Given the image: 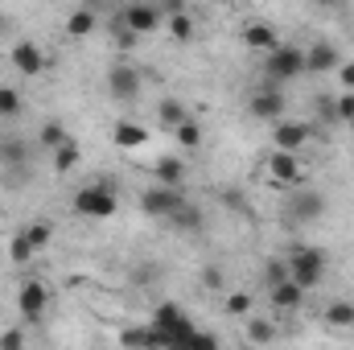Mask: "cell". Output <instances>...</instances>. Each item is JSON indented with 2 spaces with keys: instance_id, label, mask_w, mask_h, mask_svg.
Listing matches in <instances>:
<instances>
[{
  "instance_id": "277c9868",
  "label": "cell",
  "mask_w": 354,
  "mask_h": 350,
  "mask_svg": "<svg viewBox=\"0 0 354 350\" xmlns=\"http://www.w3.org/2000/svg\"><path fill=\"white\" fill-rule=\"evenodd\" d=\"M305 75V50L301 46H276V50H268V79L276 83V87H284V83H297Z\"/></svg>"
},
{
  "instance_id": "d6a6232c",
  "label": "cell",
  "mask_w": 354,
  "mask_h": 350,
  "mask_svg": "<svg viewBox=\"0 0 354 350\" xmlns=\"http://www.w3.org/2000/svg\"><path fill=\"white\" fill-rule=\"evenodd\" d=\"M218 202H223V206H227V210H235V214H248V219H252V214H256V210H252V202H248V198H243V194H239V190H231V185H227V190H223V194H218Z\"/></svg>"
},
{
  "instance_id": "e575fe53",
  "label": "cell",
  "mask_w": 354,
  "mask_h": 350,
  "mask_svg": "<svg viewBox=\"0 0 354 350\" xmlns=\"http://www.w3.org/2000/svg\"><path fill=\"white\" fill-rule=\"evenodd\" d=\"M334 124H351L354 128V91H342L334 99Z\"/></svg>"
},
{
  "instance_id": "d6986e66",
  "label": "cell",
  "mask_w": 354,
  "mask_h": 350,
  "mask_svg": "<svg viewBox=\"0 0 354 350\" xmlns=\"http://www.w3.org/2000/svg\"><path fill=\"white\" fill-rule=\"evenodd\" d=\"M120 342H124V347H169V334L149 322V326H140V330H124Z\"/></svg>"
},
{
  "instance_id": "ac0fdd59",
  "label": "cell",
  "mask_w": 354,
  "mask_h": 350,
  "mask_svg": "<svg viewBox=\"0 0 354 350\" xmlns=\"http://www.w3.org/2000/svg\"><path fill=\"white\" fill-rule=\"evenodd\" d=\"M29 165V145L21 136H0V169H21Z\"/></svg>"
},
{
  "instance_id": "83f0119b",
  "label": "cell",
  "mask_w": 354,
  "mask_h": 350,
  "mask_svg": "<svg viewBox=\"0 0 354 350\" xmlns=\"http://www.w3.org/2000/svg\"><path fill=\"white\" fill-rule=\"evenodd\" d=\"M25 111V99H21V91L17 87H4L0 83V120H17Z\"/></svg>"
},
{
  "instance_id": "7a4b0ae2",
  "label": "cell",
  "mask_w": 354,
  "mask_h": 350,
  "mask_svg": "<svg viewBox=\"0 0 354 350\" xmlns=\"http://www.w3.org/2000/svg\"><path fill=\"white\" fill-rule=\"evenodd\" d=\"M75 214H83V219H95V223H103V219H115L120 214V198H115V190L107 185V181H91L83 185L79 194H75Z\"/></svg>"
},
{
  "instance_id": "60d3db41",
  "label": "cell",
  "mask_w": 354,
  "mask_h": 350,
  "mask_svg": "<svg viewBox=\"0 0 354 350\" xmlns=\"http://www.w3.org/2000/svg\"><path fill=\"white\" fill-rule=\"evenodd\" d=\"M338 79L346 91H354V62H338Z\"/></svg>"
},
{
  "instance_id": "f1b7e54d",
  "label": "cell",
  "mask_w": 354,
  "mask_h": 350,
  "mask_svg": "<svg viewBox=\"0 0 354 350\" xmlns=\"http://www.w3.org/2000/svg\"><path fill=\"white\" fill-rule=\"evenodd\" d=\"M248 342H256V347L276 342V322H268V317H248Z\"/></svg>"
},
{
  "instance_id": "ffe728a7",
  "label": "cell",
  "mask_w": 354,
  "mask_h": 350,
  "mask_svg": "<svg viewBox=\"0 0 354 350\" xmlns=\"http://www.w3.org/2000/svg\"><path fill=\"white\" fill-rule=\"evenodd\" d=\"M185 174H189V169H185V161H181V157H161V161H157V165H153V177H157V181H161V185H185Z\"/></svg>"
},
{
  "instance_id": "8d00e7d4",
  "label": "cell",
  "mask_w": 354,
  "mask_h": 350,
  "mask_svg": "<svg viewBox=\"0 0 354 350\" xmlns=\"http://www.w3.org/2000/svg\"><path fill=\"white\" fill-rule=\"evenodd\" d=\"M252 313V293H231L227 297V317H248Z\"/></svg>"
},
{
  "instance_id": "3957f363",
  "label": "cell",
  "mask_w": 354,
  "mask_h": 350,
  "mask_svg": "<svg viewBox=\"0 0 354 350\" xmlns=\"http://www.w3.org/2000/svg\"><path fill=\"white\" fill-rule=\"evenodd\" d=\"M153 326L169 334V347H189L194 342V322H189V313L177 301H161L153 309Z\"/></svg>"
},
{
  "instance_id": "d4e9b609",
  "label": "cell",
  "mask_w": 354,
  "mask_h": 350,
  "mask_svg": "<svg viewBox=\"0 0 354 350\" xmlns=\"http://www.w3.org/2000/svg\"><path fill=\"white\" fill-rule=\"evenodd\" d=\"M165 29H169V37H174V42H181V46H185V42H194V17H189L185 8L165 17Z\"/></svg>"
},
{
  "instance_id": "ab89813d",
  "label": "cell",
  "mask_w": 354,
  "mask_h": 350,
  "mask_svg": "<svg viewBox=\"0 0 354 350\" xmlns=\"http://www.w3.org/2000/svg\"><path fill=\"white\" fill-rule=\"evenodd\" d=\"M317 120L322 124H334V99H317Z\"/></svg>"
},
{
  "instance_id": "d590c367",
  "label": "cell",
  "mask_w": 354,
  "mask_h": 350,
  "mask_svg": "<svg viewBox=\"0 0 354 350\" xmlns=\"http://www.w3.org/2000/svg\"><path fill=\"white\" fill-rule=\"evenodd\" d=\"M280 280H288V256H272L264 264V284H280Z\"/></svg>"
},
{
  "instance_id": "e0dca14e",
  "label": "cell",
  "mask_w": 354,
  "mask_h": 350,
  "mask_svg": "<svg viewBox=\"0 0 354 350\" xmlns=\"http://www.w3.org/2000/svg\"><path fill=\"white\" fill-rule=\"evenodd\" d=\"M111 145L115 149H145L149 145V128H140L132 120H120V124H111Z\"/></svg>"
},
{
  "instance_id": "1f68e13d",
  "label": "cell",
  "mask_w": 354,
  "mask_h": 350,
  "mask_svg": "<svg viewBox=\"0 0 354 350\" xmlns=\"http://www.w3.org/2000/svg\"><path fill=\"white\" fill-rule=\"evenodd\" d=\"M111 33H115V46H120V54H128V50L140 42V33H136V29H128V25H124V17H111Z\"/></svg>"
},
{
  "instance_id": "603a6c76",
  "label": "cell",
  "mask_w": 354,
  "mask_h": 350,
  "mask_svg": "<svg viewBox=\"0 0 354 350\" xmlns=\"http://www.w3.org/2000/svg\"><path fill=\"white\" fill-rule=\"evenodd\" d=\"M157 120H161V124H165V128L174 132L181 120H189V107H185L181 99H174V95H165V99L157 103Z\"/></svg>"
},
{
  "instance_id": "5b68a950",
  "label": "cell",
  "mask_w": 354,
  "mask_h": 350,
  "mask_svg": "<svg viewBox=\"0 0 354 350\" xmlns=\"http://www.w3.org/2000/svg\"><path fill=\"white\" fill-rule=\"evenodd\" d=\"M326 206H330V202H326V194H322V190H313V185H301V190L288 198V206H284V219L305 227V223H317V219H326Z\"/></svg>"
},
{
  "instance_id": "30bf717a",
  "label": "cell",
  "mask_w": 354,
  "mask_h": 350,
  "mask_svg": "<svg viewBox=\"0 0 354 350\" xmlns=\"http://www.w3.org/2000/svg\"><path fill=\"white\" fill-rule=\"evenodd\" d=\"M268 177H272V185H276V190H288V185H297V181H305V169H301V161H297V153H284V149H272V153H268Z\"/></svg>"
},
{
  "instance_id": "f35d334b",
  "label": "cell",
  "mask_w": 354,
  "mask_h": 350,
  "mask_svg": "<svg viewBox=\"0 0 354 350\" xmlns=\"http://www.w3.org/2000/svg\"><path fill=\"white\" fill-rule=\"evenodd\" d=\"M0 347H4V350L25 347V334H21V330H4V334H0Z\"/></svg>"
},
{
  "instance_id": "9c48e42d",
  "label": "cell",
  "mask_w": 354,
  "mask_h": 350,
  "mask_svg": "<svg viewBox=\"0 0 354 350\" xmlns=\"http://www.w3.org/2000/svg\"><path fill=\"white\" fill-rule=\"evenodd\" d=\"M313 140V124L309 120H276L272 124V149H284V153H301L305 145Z\"/></svg>"
},
{
  "instance_id": "b9f144b4",
  "label": "cell",
  "mask_w": 354,
  "mask_h": 350,
  "mask_svg": "<svg viewBox=\"0 0 354 350\" xmlns=\"http://www.w3.org/2000/svg\"><path fill=\"white\" fill-rule=\"evenodd\" d=\"M313 4H317V8H342L346 0H313Z\"/></svg>"
},
{
  "instance_id": "8992f818",
  "label": "cell",
  "mask_w": 354,
  "mask_h": 350,
  "mask_svg": "<svg viewBox=\"0 0 354 350\" xmlns=\"http://www.w3.org/2000/svg\"><path fill=\"white\" fill-rule=\"evenodd\" d=\"M181 202H185V190L181 185H161L157 181V185H149L140 194V214L145 219H169Z\"/></svg>"
},
{
  "instance_id": "74e56055",
  "label": "cell",
  "mask_w": 354,
  "mask_h": 350,
  "mask_svg": "<svg viewBox=\"0 0 354 350\" xmlns=\"http://www.w3.org/2000/svg\"><path fill=\"white\" fill-rule=\"evenodd\" d=\"M202 288H210V293H218V288H223V268H214V264H206V268H202Z\"/></svg>"
},
{
  "instance_id": "f546056e",
  "label": "cell",
  "mask_w": 354,
  "mask_h": 350,
  "mask_svg": "<svg viewBox=\"0 0 354 350\" xmlns=\"http://www.w3.org/2000/svg\"><path fill=\"white\" fill-rule=\"evenodd\" d=\"M174 136H177V145H181V149H185V153H189V149H198V145H202V128H198V120H194V116H189V120H181V124H177V128H174Z\"/></svg>"
},
{
  "instance_id": "8fae6325",
  "label": "cell",
  "mask_w": 354,
  "mask_h": 350,
  "mask_svg": "<svg viewBox=\"0 0 354 350\" xmlns=\"http://www.w3.org/2000/svg\"><path fill=\"white\" fill-rule=\"evenodd\" d=\"M12 71L17 75H25V79H37V75H46V50L37 46V42H12Z\"/></svg>"
},
{
  "instance_id": "cb8c5ba5",
  "label": "cell",
  "mask_w": 354,
  "mask_h": 350,
  "mask_svg": "<svg viewBox=\"0 0 354 350\" xmlns=\"http://www.w3.org/2000/svg\"><path fill=\"white\" fill-rule=\"evenodd\" d=\"M326 326H334V330H354V305L351 301H330V305H326Z\"/></svg>"
},
{
  "instance_id": "7bdbcfd3",
  "label": "cell",
  "mask_w": 354,
  "mask_h": 350,
  "mask_svg": "<svg viewBox=\"0 0 354 350\" xmlns=\"http://www.w3.org/2000/svg\"><path fill=\"white\" fill-rule=\"evenodd\" d=\"M4 33H8V17L0 12V37H4Z\"/></svg>"
},
{
  "instance_id": "9a60e30c",
  "label": "cell",
  "mask_w": 354,
  "mask_h": 350,
  "mask_svg": "<svg viewBox=\"0 0 354 350\" xmlns=\"http://www.w3.org/2000/svg\"><path fill=\"white\" fill-rule=\"evenodd\" d=\"M239 37H243V46H248V50H256V54H268V50H276V46H280L276 29H272L268 21H248V25L239 29Z\"/></svg>"
},
{
  "instance_id": "4dcf8cb0",
  "label": "cell",
  "mask_w": 354,
  "mask_h": 350,
  "mask_svg": "<svg viewBox=\"0 0 354 350\" xmlns=\"http://www.w3.org/2000/svg\"><path fill=\"white\" fill-rule=\"evenodd\" d=\"M62 140H66V128H62V120H46V124H41V136H37V145H41L46 153H54Z\"/></svg>"
},
{
  "instance_id": "836d02e7",
  "label": "cell",
  "mask_w": 354,
  "mask_h": 350,
  "mask_svg": "<svg viewBox=\"0 0 354 350\" xmlns=\"http://www.w3.org/2000/svg\"><path fill=\"white\" fill-rule=\"evenodd\" d=\"M25 231H29V239H33V248H37V252H46V248H50V239H54V227H50L46 219H33Z\"/></svg>"
},
{
  "instance_id": "44dd1931",
  "label": "cell",
  "mask_w": 354,
  "mask_h": 350,
  "mask_svg": "<svg viewBox=\"0 0 354 350\" xmlns=\"http://www.w3.org/2000/svg\"><path fill=\"white\" fill-rule=\"evenodd\" d=\"M165 223H169V227H177V231H185V235H198V231H202V210H198L194 202H181L174 214L165 219Z\"/></svg>"
},
{
  "instance_id": "4fadbf2b",
  "label": "cell",
  "mask_w": 354,
  "mask_h": 350,
  "mask_svg": "<svg viewBox=\"0 0 354 350\" xmlns=\"http://www.w3.org/2000/svg\"><path fill=\"white\" fill-rule=\"evenodd\" d=\"M120 17H124V25H128V29H136L140 37H145V33H157V29L165 25V12H161L157 4H145V0L128 4V8H124Z\"/></svg>"
},
{
  "instance_id": "5bb4252c",
  "label": "cell",
  "mask_w": 354,
  "mask_h": 350,
  "mask_svg": "<svg viewBox=\"0 0 354 350\" xmlns=\"http://www.w3.org/2000/svg\"><path fill=\"white\" fill-rule=\"evenodd\" d=\"M338 62H342V54H338L334 42H317V46L305 50V75H334Z\"/></svg>"
},
{
  "instance_id": "6da1fadb",
  "label": "cell",
  "mask_w": 354,
  "mask_h": 350,
  "mask_svg": "<svg viewBox=\"0 0 354 350\" xmlns=\"http://www.w3.org/2000/svg\"><path fill=\"white\" fill-rule=\"evenodd\" d=\"M326 276V252L309 248V243H292L288 248V280H297L305 293H313Z\"/></svg>"
},
{
  "instance_id": "4316f807",
  "label": "cell",
  "mask_w": 354,
  "mask_h": 350,
  "mask_svg": "<svg viewBox=\"0 0 354 350\" xmlns=\"http://www.w3.org/2000/svg\"><path fill=\"white\" fill-rule=\"evenodd\" d=\"M95 25H99V17H95L91 8H75V12L66 17V33H71V37H87V33H95Z\"/></svg>"
},
{
  "instance_id": "7402d4cb",
  "label": "cell",
  "mask_w": 354,
  "mask_h": 350,
  "mask_svg": "<svg viewBox=\"0 0 354 350\" xmlns=\"http://www.w3.org/2000/svg\"><path fill=\"white\" fill-rule=\"evenodd\" d=\"M50 157H54V174H62V177H66L71 169H75V165H79L83 149H79V140H75V136H66V140H62V145H58V149H54Z\"/></svg>"
},
{
  "instance_id": "484cf974",
  "label": "cell",
  "mask_w": 354,
  "mask_h": 350,
  "mask_svg": "<svg viewBox=\"0 0 354 350\" xmlns=\"http://www.w3.org/2000/svg\"><path fill=\"white\" fill-rule=\"evenodd\" d=\"M33 256H37V248H33V239H29V231H17V235L8 239V260H12L17 268H21V264H29Z\"/></svg>"
},
{
  "instance_id": "7c38bea8",
  "label": "cell",
  "mask_w": 354,
  "mask_h": 350,
  "mask_svg": "<svg viewBox=\"0 0 354 350\" xmlns=\"http://www.w3.org/2000/svg\"><path fill=\"white\" fill-rule=\"evenodd\" d=\"M46 305H50V288H46V280H25L21 293H17V313H21L25 322H37V317L46 313Z\"/></svg>"
},
{
  "instance_id": "52a82bcc",
  "label": "cell",
  "mask_w": 354,
  "mask_h": 350,
  "mask_svg": "<svg viewBox=\"0 0 354 350\" xmlns=\"http://www.w3.org/2000/svg\"><path fill=\"white\" fill-rule=\"evenodd\" d=\"M284 91L276 87L272 79H264L260 87L252 91V99H248V111H252V120H264V124H276L280 116H284Z\"/></svg>"
},
{
  "instance_id": "2e32d148",
  "label": "cell",
  "mask_w": 354,
  "mask_h": 350,
  "mask_svg": "<svg viewBox=\"0 0 354 350\" xmlns=\"http://www.w3.org/2000/svg\"><path fill=\"white\" fill-rule=\"evenodd\" d=\"M268 297H272V309L276 313H292V309H301L305 288L297 280H280V284H268Z\"/></svg>"
},
{
  "instance_id": "ba28073f",
  "label": "cell",
  "mask_w": 354,
  "mask_h": 350,
  "mask_svg": "<svg viewBox=\"0 0 354 350\" xmlns=\"http://www.w3.org/2000/svg\"><path fill=\"white\" fill-rule=\"evenodd\" d=\"M140 87H145L140 66H132V62H115V66H107V95H111V99L132 103V99L140 95Z\"/></svg>"
}]
</instances>
